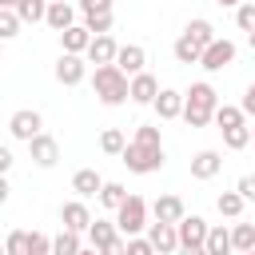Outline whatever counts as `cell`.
Masks as SVG:
<instances>
[{"mask_svg": "<svg viewBox=\"0 0 255 255\" xmlns=\"http://www.w3.org/2000/svg\"><path fill=\"white\" fill-rule=\"evenodd\" d=\"M199 52H203V48H199L195 40H187V36L175 40V60H179V64H199Z\"/></svg>", "mask_w": 255, "mask_h": 255, "instance_id": "4dcf8cb0", "label": "cell"}, {"mask_svg": "<svg viewBox=\"0 0 255 255\" xmlns=\"http://www.w3.org/2000/svg\"><path fill=\"white\" fill-rule=\"evenodd\" d=\"M255 247V223H235L231 227V251H251Z\"/></svg>", "mask_w": 255, "mask_h": 255, "instance_id": "484cf974", "label": "cell"}, {"mask_svg": "<svg viewBox=\"0 0 255 255\" xmlns=\"http://www.w3.org/2000/svg\"><path fill=\"white\" fill-rule=\"evenodd\" d=\"M96 195H100V203H104L108 211H116V207H120V203L128 199V191H124V183H104V187H100Z\"/></svg>", "mask_w": 255, "mask_h": 255, "instance_id": "f546056e", "label": "cell"}, {"mask_svg": "<svg viewBox=\"0 0 255 255\" xmlns=\"http://www.w3.org/2000/svg\"><path fill=\"white\" fill-rule=\"evenodd\" d=\"M44 24H48V28H56V32H64V28H72V24H76V8H72L68 0H48V12H44Z\"/></svg>", "mask_w": 255, "mask_h": 255, "instance_id": "e0dca14e", "label": "cell"}, {"mask_svg": "<svg viewBox=\"0 0 255 255\" xmlns=\"http://www.w3.org/2000/svg\"><path fill=\"white\" fill-rule=\"evenodd\" d=\"M219 167H223V155L211 151V147H203V151L191 155V179H215Z\"/></svg>", "mask_w": 255, "mask_h": 255, "instance_id": "5bb4252c", "label": "cell"}, {"mask_svg": "<svg viewBox=\"0 0 255 255\" xmlns=\"http://www.w3.org/2000/svg\"><path fill=\"white\" fill-rule=\"evenodd\" d=\"M128 80L135 76V72H143V64H147V52L139 48V44H124V48H116V60H112Z\"/></svg>", "mask_w": 255, "mask_h": 255, "instance_id": "8fae6325", "label": "cell"}, {"mask_svg": "<svg viewBox=\"0 0 255 255\" xmlns=\"http://www.w3.org/2000/svg\"><path fill=\"white\" fill-rule=\"evenodd\" d=\"M203 251H207V255H231V231H227V227H207Z\"/></svg>", "mask_w": 255, "mask_h": 255, "instance_id": "603a6c76", "label": "cell"}, {"mask_svg": "<svg viewBox=\"0 0 255 255\" xmlns=\"http://www.w3.org/2000/svg\"><path fill=\"white\" fill-rule=\"evenodd\" d=\"M92 92L100 96V104L120 108V104L128 100V76H124L116 64H100L96 76H92Z\"/></svg>", "mask_w": 255, "mask_h": 255, "instance_id": "7a4b0ae2", "label": "cell"}, {"mask_svg": "<svg viewBox=\"0 0 255 255\" xmlns=\"http://www.w3.org/2000/svg\"><path fill=\"white\" fill-rule=\"evenodd\" d=\"M147 243L155 247V255H171L179 251V235H175V223H147Z\"/></svg>", "mask_w": 255, "mask_h": 255, "instance_id": "ba28073f", "label": "cell"}, {"mask_svg": "<svg viewBox=\"0 0 255 255\" xmlns=\"http://www.w3.org/2000/svg\"><path fill=\"white\" fill-rule=\"evenodd\" d=\"M179 255H207L203 247H179Z\"/></svg>", "mask_w": 255, "mask_h": 255, "instance_id": "f6af8a7d", "label": "cell"}, {"mask_svg": "<svg viewBox=\"0 0 255 255\" xmlns=\"http://www.w3.org/2000/svg\"><path fill=\"white\" fill-rule=\"evenodd\" d=\"M0 255H4V243H0Z\"/></svg>", "mask_w": 255, "mask_h": 255, "instance_id": "db71d44e", "label": "cell"}, {"mask_svg": "<svg viewBox=\"0 0 255 255\" xmlns=\"http://www.w3.org/2000/svg\"><path fill=\"white\" fill-rule=\"evenodd\" d=\"M88 40H92V32H88L84 24H72V28L60 32V48H64V52H76V56L88 48Z\"/></svg>", "mask_w": 255, "mask_h": 255, "instance_id": "ffe728a7", "label": "cell"}, {"mask_svg": "<svg viewBox=\"0 0 255 255\" xmlns=\"http://www.w3.org/2000/svg\"><path fill=\"white\" fill-rule=\"evenodd\" d=\"M80 247H84V243H80V235H76V231H68V227L52 239V255H76Z\"/></svg>", "mask_w": 255, "mask_h": 255, "instance_id": "83f0119b", "label": "cell"}, {"mask_svg": "<svg viewBox=\"0 0 255 255\" xmlns=\"http://www.w3.org/2000/svg\"><path fill=\"white\" fill-rule=\"evenodd\" d=\"M239 255H255V251H239Z\"/></svg>", "mask_w": 255, "mask_h": 255, "instance_id": "816d5d0a", "label": "cell"}, {"mask_svg": "<svg viewBox=\"0 0 255 255\" xmlns=\"http://www.w3.org/2000/svg\"><path fill=\"white\" fill-rule=\"evenodd\" d=\"M84 28H88L92 36H104V32H112V12H96V16H84Z\"/></svg>", "mask_w": 255, "mask_h": 255, "instance_id": "d6a6232c", "label": "cell"}, {"mask_svg": "<svg viewBox=\"0 0 255 255\" xmlns=\"http://www.w3.org/2000/svg\"><path fill=\"white\" fill-rule=\"evenodd\" d=\"M0 44H4V40H0Z\"/></svg>", "mask_w": 255, "mask_h": 255, "instance_id": "11a10c76", "label": "cell"}, {"mask_svg": "<svg viewBox=\"0 0 255 255\" xmlns=\"http://www.w3.org/2000/svg\"><path fill=\"white\" fill-rule=\"evenodd\" d=\"M151 108H155L159 120H179V112H183V92H175V88H159L155 100H151Z\"/></svg>", "mask_w": 255, "mask_h": 255, "instance_id": "4fadbf2b", "label": "cell"}, {"mask_svg": "<svg viewBox=\"0 0 255 255\" xmlns=\"http://www.w3.org/2000/svg\"><path fill=\"white\" fill-rule=\"evenodd\" d=\"M223 143H227L231 151H243V147L251 143V128H247V124H239V128H223Z\"/></svg>", "mask_w": 255, "mask_h": 255, "instance_id": "f1b7e54d", "label": "cell"}, {"mask_svg": "<svg viewBox=\"0 0 255 255\" xmlns=\"http://www.w3.org/2000/svg\"><path fill=\"white\" fill-rule=\"evenodd\" d=\"M48 255H52V251H48Z\"/></svg>", "mask_w": 255, "mask_h": 255, "instance_id": "6f0895ef", "label": "cell"}, {"mask_svg": "<svg viewBox=\"0 0 255 255\" xmlns=\"http://www.w3.org/2000/svg\"><path fill=\"white\" fill-rule=\"evenodd\" d=\"M251 251H255V247H251Z\"/></svg>", "mask_w": 255, "mask_h": 255, "instance_id": "9f6ffc18", "label": "cell"}, {"mask_svg": "<svg viewBox=\"0 0 255 255\" xmlns=\"http://www.w3.org/2000/svg\"><path fill=\"white\" fill-rule=\"evenodd\" d=\"M235 24H239L243 32H251V28H255V0H243V4L235 8Z\"/></svg>", "mask_w": 255, "mask_h": 255, "instance_id": "d590c367", "label": "cell"}, {"mask_svg": "<svg viewBox=\"0 0 255 255\" xmlns=\"http://www.w3.org/2000/svg\"><path fill=\"white\" fill-rule=\"evenodd\" d=\"M116 48H120V44L112 40V32H104V36H92L84 52H88V60L100 68V64H112V60H116Z\"/></svg>", "mask_w": 255, "mask_h": 255, "instance_id": "2e32d148", "label": "cell"}, {"mask_svg": "<svg viewBox=\"0 0 255 255\" xmlns=\"http://www.w3.org/2000/svg\"><path fill=\"white\" fill-rule=\"evenodd\" d=\"M100 255H128V239L120 235V239H112L108 247H100Z\"/></svg>", "mask_w": 255, "mask_h": 255, "instance_id": "b9f144b4", "label": "cell"}, {"mask_svg": "<svg viewBox=\"0 0 255 255\" xmlns=\"http://www.w3.org/2000/svg\"><path fill=\"white\" fill-rule=\"evenodd\" d=\"M215 104H219L215 88H211L207 80H199V84H191V88L183 92V112H179V116L187 120V128H203V124H211Z\"/></svg>", "mask_w": 255, "mask_h": 255, "instance_id": "6da1fadb", "label": "cell"}, {"mask_svg": "<svg viewBox=\"0 0 255 255\" xmlns=\"http://www.w3.org/2000/svg\"><path fill=\"white\" fill-rule=\"evenodd\" d=\"M4 255H28V231H8Z\"/></svg>", "mask_w": 255, "mask_h": 255, "instance_id": "836d02e7", "label": "cell"}, {"mask_svg": "<svg viewBox=\"0 0 255 255\" xmlns=\"http://www.w3.org/2000/svg\"><path fill=\"white\" fill-rule=\"evenodd\" d=\"M207 219L203 215H183L179 223H175V235H179V247H203V239H207Z\"/></svg>", "mask_w": 255, "mask_h": 255, "instance_id": "52a82bcc", "label": "cell"}, {"mask_svg": "<svg viewBox=\"0 0 255 255\" xmlns=\"http://www.w3.org/2000/svg\"><path fill=\"white\" fill-rule=\"evenodd\" d=\"M183 36H187V40H195L199 48H207V44L215 40V28H211V20H191V24L183 28Z\"/></svg>", "mask_w": 255, "mask_h": 255, "instance_id": "d4e9b609", "label": "cell"}, {"mask_svg": "<svg viewBox=\"0 0 255 255\" xmlns=\"http://www.w3.org/2000/svg\"><path fill=\"white\" fill-rule=\"evenodd\" d=\"M235 191H239L243 199H255V175H239V183H235Z\"/></svg>", "mask_w": 255, "mask_h": 255, "instance_id": "60d3db41", "label": "cell"}, {"mask_svg": "<svg viewBox=\"0 0 255 255\" xmlns=\"http://www.w3.org/2000/svg\"><path fill=\"white\" fill-rule=\"evenodd\" d=\"M251 143H255V128H251Z\"/></svg>", "mask_w": 255, "mask_h": 255, "instance_id": "f5cc1de1", "label": "cell"}, {"mask_svg": "<svg viewBox=\"0 0 255 255\" xmlns=\"http://www.w3.org/2000/svg\"><path fill=\"white\" fill-rule=\"evenodd\" d=\"M76 255H100V251H96V247H80Z\"/></svg>", "mask_w": 255, "mask_h": 255, "instance_id": "c3c4849f", "label": "cell"}, {"mask_svg": "<svg viewBox=\"0 0 255 255\" xmlns=\"http://www.w3.org/2000/svg\"><path fill=\"white\" fill-rule=\"evenodd\" d=\"M124 143H128V139H124V131H120V128H104L100 147H104L108 155H120V151H124Z\"/></svg>", "mask_w": 255, "mask_h": 255, "instance_id": "1f68e13d", "label": "cell"}, {"mask_svg": "<svg viewBox=\"0 0 255 255\" xmlns=\"http://www.w3.org/2000/svg\"><path fill=\"white\" fill-rule=\"evenodd\" d=\"M80 12H84V16H96V12H112V0H80Z\"/></svg>", "mask_w": 255, "mask_h": 255, "instance_id": "ab89813d", "label": "cell"}, {"mask_svg": "<svg viewBox=\"0 0 255 255\" xmlns=\"http://www.w3.org/2000/svg\"><path fill=\"white\" fill-rule=\"evenodd\" d=\"M0 8H16V0H0Z\"/></svg>", "mask_w": 255, "mask_h": 255, "instance_id": "681fc988", "label": "cell"}, {"mask_svg": "<svg viewBox=\"0 0 255 255\" xmlns=\"http://www.w3.org/2000/svg\"><path fill=\"white\" fill-rule=\"evenodd\" d=\"M227 64H235V44H231L227 36H215V40L199 52V68L219 72V68H227Z\"/></svg>", "mask_w": 255, "mask_h": 255, "instance_id": "5b68a950", "label": "cell"}, {"mask_svg": "<svg viewBox=\"0 0 255 255\" xmlns=\"http://www.w3.org/2000/svg\"><path fill=\"white\" fill-rule=\"evenodd\" d=\"M131 139H135V143H163V139H159V128H155V124H139Z\"/></svg>", "mask_w": 255, "mask_h": 255, "instance_id": "74e56055", "label": "cell"}, {"mask_svg": "<svg viewBox=\"0 0 255 255\" xmlns=\"http://www.w3.org/2000/svg\"><path fill=\"white\" fill-rule=\"evenodd\" d=\"M84 76H88V64H84L76 52H64V56L56 60V80H60L64 88H76Z\"/></svg>", "mask_w": 255, "mask_h": 255, "instance_id": "9c48e42d", "label": "cell"}, {"mask_svg": "<svg viewBox=\"0 0 255 255\" xmlns=\"http://www.w3.org/2000/svg\"><path fill=\"white\" fill-rule=\"evenodd\" d=\"M120 163L128 171H135V175H151V171L163 167V143H135L131 139V143H124Z\"/></svg>", "mask_w": 255, "mask_h": 255, "instance_id": "3957f363", "label": "cell"}, {"mask_svg": "<svg viewBox=\"0 0 255 255\" xmlns=\"http://www.w3.org/2000/svg\"><path fill=\"white\" fill-rule=\"evenodd\" d=\"M243 195L239 191H223L219 199H215V207H219V215H227V219H239V211H243Z\"/></svg>", "mask_w": 255, "mask_h": 255, "instance_id": "4316f807", "label": "cell"}, {"mask_svg": "<svg viewBox=\"0 0 255 255\" xmlns=\"http://www.w3.org/2000/svg\"><path fill=\"white\" fill-rule=\"evenodd\" d=\"M20 32V16L12 8H0V40H12Z\"/></svg>", "mask_w": 255, "mask_h": 255, "instance_id": "e575fe53", "label": "cell"}, {"mask_svg": "<svg viewBox=\"0 0 255 255\" xmlns=\"http://www.w3.org/2000/svg\"><path fill=\"white\" fill-rule=\"evenodd\" d=\"M151 211H155V219H159V223H179V219L187 215V207H183V199H179V195H159V199L151 203Z\"/></svg>", "mask_w": 255, "mask_h": 255, "instance_id": "ac0fdd59", "label": "cell"}, {"mask_svg": "<svg viewBox=\"0 0 255 255\" xmlns=\"http://www.w3.org/2000/svg\"><path fill=\"white\" fill-rule=\"evenodd\" d=\"M8 191H12V187H8V179H4V175H0V203H4V199H8Z\"/></svg>", "mask_w": 255, "mask_h": 255, "instance_id": "bcb514c9", "label": "cell"}, {"mask_svg": "<svg viewBox=\"0 0 255 255\" xmlns=\"http://www.w3.org/2000/svg\"><path fill=\"white\" fill-rule=\"evenodd\" d=\"M147 227V203L139 195H128L120 207H116V231L128 239V235H139Z\"/></svg>", "mask_w": 255, "mask_h": 255, "instance_id": "277c9868", "label": "cell"}, {"mask_svg": "<svg viewBox=\"0 0 255 255\" xmlns=\"http://www.w3.org/2000/svg\"><path fill=\"white\" fill-rule=\"evenodd\" d=\"M211 120L219 124V131H223V128H239V124H247V116H243V108H239V104H215Z\"/></svg>", "mask_w": 255, "mask_h": 255, "instance_id": "7402d4cb", "label": "cell"}, {"mask_svg": "<svg viewBox=\"0 0 255 255\" xmlns=\"http://www.w3.org/2000/svg\"><path fill=\"white\" fill-rule=\"evenodd\" d=\"M40 128H44V120H40V112H32V108H20L12 120H8V131L16 135V139H32V135H40Z\"/></svg>", "mask_w": 255, "mask_h": 255, "instance_id": "30bf717a", "label": "cell"}, {"mask_svg": "<svg viewBox=\"0 0 255 255\" xmlns=\"http://www.w3.org/2000/svg\"><path fill=\"white\" fill-rule=\"evenodd\" d=\"M28 155H32V163H36V167H56V163H60V143H56L52 135H44V131H40V135H32V139H28Z\"/></svg>", "mask_w": 255, "mask_h": 255, "instance_id": "8992f818", "label": "cell"}, {"mask_svg": "<svg viewBox=\"0 0 255 255\" xmlns=\"http://www.w3.org/2000/svg\"><path fill=\"white\" fill-rule=\"evenodd\" d=\"M100 187H104V179H100V171H96V167H80V171L72 175V191H76L80 199H92Z\"/></svg>", "mask_w": 255, "mask_h": 255, "instance_id": "d6986e66", "label": "cell"}, {"mask_svg": "<svg viewBox=\"0 0 255 255\" xmlns=\"http://www.w3.org/2000/svg\"><path fill=\"white\" fill-rule=\"evenodd\" d=\"M8 167H12V151H8V147H4V143H0V175H4V171H8Z\"/></svg>", "mask_w": 255, "mask_h": 255, "instance_id": "ee69618b", "label": "cell"}, {"mask_svg": "<svg viewBox=\"0 0 255 255\" xmlns=\"http://www.w3.org/2000/svg\"><path fill=\"white\" fill-rule=\"evenodd\" d=\"M247 36H251V48H255V28H251V32H247Z\"/></svg>", "mask_w": 255, "mask_h": 255, "instance_id": "f907efd6", "label": "cell"}, {"mask_svg": "<svg viewBox=\"0 0 255 255\" xmlns=\"http://www.w3.org/2000/svg\"><path fill=\"white\" fill-rule=\"evenodd\" d=\"M215 4H219V8H239L243 0H215Z\"/></svg>", "mask_w": 255, "mask_h": 255, "instance_id": "7dc6e473", "label": "cell"}, {"mask_svg": "<svg viewBox=\"0 0 255 255\" xmlns=\"http://www.w3.org/2000/svg\"><path fill=\"white\" fill-rule=\"evenodd\" d=\"M12 12L20 16V24H40L44 12H48V0H16Z\"/></svg>", "mask_w": 255, "mask_h": 255, "instance_id": "cb8c5ba5", "label": "cell"}, {"mask_svg": "<svg viewBox=\"0 0 255 255\" xmlns=\"http://www.w3.org/2000/svg\"><path fill=\"white\" fill-rule=\"evenodd\" d=\"M239 108H243V116H255V84L243 92V104H239Z\"/></svg>", "mask_w": 255, "mask_h": 255, "instance_id": "7bdbcfd3", "label": "cell"}, {"mask_svg": "<svg viewBox=\"0 0 255 255\" xmlns=\"http://www.w3.org/2000/svg\"><path fill=\"white\" fill-rule=\"evenodd\" d=\"M128 255H155V247L139 235H128Z\"/></svg>", "mask_w": 255, "mask_h": 255, "instance_id": "f35d334b", "label": "cell"}, {"mask_svg": "<svg viewBox=\"0 0 255 255\" xmlns=\"http://www.w3.org/2000/svg\"><path fill=\"white\" fill-rule=\"evenodd\" d=\"M52 251V239L44 231H28V255H48Z\"/></svg>", "mask_w": 255, "mask_h": 255, "instance_id": "8d00e7d4", "label": "cell"}, {"mask_svg": "<svg viewBox=\"0 0 255 255\" xmlns=\"http://www.w3.org/2000/svg\"><path fill=\"white\" fill-rule=\"evenodd\" d=\"M155 92H159V80H155L151 72H135V76L128 80V100H131V104H151Z\"/></svg>", "mask_w": 255, "mask_h": 255, "instance_id": "7c38bea8", "label": "cell"}, {"mask_svg": "<svg viewBox=\"0 0 255 255\" xmlns=\"http://www.w3.org/2000/svg\"><path fill=\"white\" fill-rule=\"evenodd\" d=\"M60 219H64V227L68 231H88V223H92V211H88V203L84 199H72V203H64L60 207Z\"/></svg>", "mask_w": 255, "mask_h": 255, "instance_id": "9a60e30c", "label": "cell"}, {"mask_svg": "<svg viewBox=\"0 0 255 255\" xmlns=\"http://www.w3.org/2000/svg\"><path fill=\"white\" fill-rule=\"evenodd\" d=\"M112 239H120V231H116V223H108V219H92L88 223V243L100 251V247H108Z\"/></svg>", "mask_w": 255, "mask_h": 255, "instance_id": "44dd1931", "label": "cell"}]
</instances>
